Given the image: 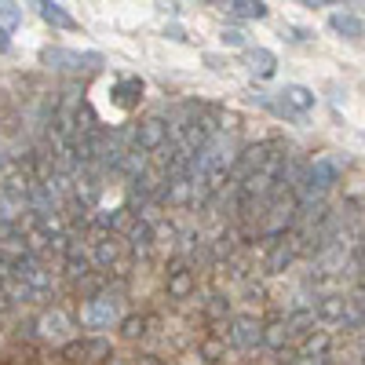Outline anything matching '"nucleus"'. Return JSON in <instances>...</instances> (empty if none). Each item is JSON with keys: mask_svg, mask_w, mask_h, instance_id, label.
Masks as SVG:
<instances>
[{"mask_svg": "<svg viewBox=\"0 0 365 365\" xmlns=\"http://www.w3.org/2000/svg\"><path fill=\"white\" fill-rule=\"evenodd\" d=\"M110 96H113L117 106L132 110V106H139V99H143V81H139V77H120V81L113 84Z\"/></svg>", "mask_w": 365, "mask_h": 365, "instance_id": "7", "label": "nucleus"}, {"mask_svg": "<svg viewBox=\"0 0 365 365\" xmlns=\"http://www.w3.org/2000/svg\"><path fill=\"white\" fill-rule=\"evenodd\" d=\"M81 322L88 329H110L117 322V299L110 292H99V296H91L84 307H81Z\"/></svg>", "mask_w": 365, "mask_h": 365, "instance_id": "3", "label": "nucleus"}, {"mask_svg": "<svg viewBox=\"0 0 365 365\" xmlns=\"http://www.w3.org/2000/svg\"><path fill=\"white\" fill-rule=\"evenodd\" d=\"M245 66H249V73L252 77H274V70H278V55L274 51H267V48H249L245 51Z\"/></svg>", "mask_w": 365, "mask_h": 365, "instance_id": "6", "label": "nucleus"}, {"mask_svg": "<svg viewBox=\"0 0 365 365\" xmlns=\"http://www.w3.org/2000/svg\"><path fill=\"white\" fill-rule=\"evenodd\" d=\"M132 249H135V252H146V249H150V230H146V227H135V230H132Z\"/></svg>", "mask_w": 365, "mask_h": 365, "instance_id": "14", "label": "nucleus"}, {"mask_svg": "<svg viewBox=\"0 0 365 365\" xmlns=\"http://www.w3.org/2000/svg\"><path fill=\"white\" fill-rule=\"evenodd\" d=\"M11 48V41H8V29H0V55H4Z\"/></svg>", "mask_w": 365, "mask_h": 365, "instance_id": "18", "label": "nucleus"}, {"mask_svg": "<svg viewBox=\"0 0 365 365\" xmlns=\"http://www.w3.org/2000/svg\"><path fill=\"white\" fill-rule=\"evenodd\" d=\"M190 289H194V274H190V270H175L172 278H168V292H172L175 299L190 296Z\"/></svg>", "mask_w": 365, "mask_h": 365, "instance_id": "12", "label": "nucleus"}, {"mask_svg": "<svg viewBox=\"0 0 365 365\" xmlns=\"http://www.w3.org/2000/svg\"><path fill=\"white\" fill-rule=\"evenodd\" d=\"M19 22H22V8L15 4V0H0V29H8V34H11Z\"/></svg>", "mask_w": 365, "mask_h": 365, "instance_id": "13", "label": "nucleus"}, {"mask_svg": "<svg viewBox=\"0 0 365 365\" xmlns=\"http://www.w3.org/2000/svg\"><path fill=\"white\" fill-rule=\"evenodd\" d=\"M41 63L51 66V70H63V73H81V70H99V66H103V55H99V51L44 48V51H41Z\"/></svg>", "mask_w": 365, "mask_h": 365, "instance_id": "1", "label": "nucleus"}, {"mask_svg": "<svg viewBox=\"0 0 365 365\" xmlns=\"http://www.w3.org/2000/svg\"><path fill=\"white\" fill-rule=\"evenodd\" d=\"M66 332H70V322H66L63 311H51V314L41 318V336H48V340H63Z\"/></svg>", "mask_w": 365, "mask_h": 365, "instance_id": "11", "label": "nucleus"}, {"mask_svg": "<svg viewBox=\"0 0 365 365\" xmlns=\"http://www.w3.org/2000/svg\"><path fill=\"white\" fill-rule=\"evenodd\" d=\"M299 4H307V8H325V4H332V0H299Z\"/></svg>", "mask_w": 365, "mask_h": 365, "instance_id": "19", "label": "nucleus"}, {"mask_svg": "<svg viewBox=\"0 0 365 365\" xmlns=\"http://www.w3.org/2000/svg\"><path fill=\"white\" fill-rule=\"evenodd\" d=\"M29 4L37 8V15H41L51 29H70V34H73V29H81V22H77L63 4H58V0H29Z\"/></svg>", "mask_w": 365, "mask_h": 365, "instance_id": "4", "label": "nucleus"}, {"mask_svg": "<svg viewBox=\"0 0 365 365\" xmlns=\"http://www.w3.org/2000/svg\"><path fill=\"white\" fill-rule=\"evenodd\" d=\"M336 175H340V172H336V165H332L329 158L314 161V165H311V190H318V194L329 190L332 182H336Z\"/></svg>", "mask_w": 365, "mask_h": 365, "instance_id": "10", "label": "nucleus"}, {"mask_svg": "<svg viewBox=\"0 0 365 365\" xmlns=\"http://www.w3.org/2000/svg\"><path fill=\"white\" fill-rule=\"evenodd\" d=\"M113 256H117V245H113V241L106 237V241H103V245H99V263L106 267V263H113Z\"/></svg>", "mask_w": 365, "mask_h": 365, "instance_id": "16", "label": "nucleus"}, {"mask_svg": "<svg viewBox=\"0 0 365 365\" xmlns=\"http://www.w3.org/2000/svg\"><path fill=\"white\" fill-rule=\"evenodd\" d=\"M270 110H278L285 117H303V113H311L314 110V91L311 88H303V84H285L278 91V103H267Z\"/></svg>", "mask_w": 365, "mask_h": 365, "instance_id": "2", "label": "nucleus"}, {"mask_svg": "<svg viewBox=\"0 0 365 365\" xmlns=\"http://www.w3.org/2000/svg\"><path fill=\"white\" fill-rule=\"evenodd\" d=\"M351 8H358V11H365V0H351Z\"/></svg>", "mask_w": 365, "mask_h": 365, "instance_id": "20", "label": "nucleus"}, {"mask_svg": "<svg viewBox=\"0 0 365 365\" xmlns=\"http://www.w3.org/2000/svg\"><path fill=\"white\" fill-rule=\"evenodd\" d=\"M165 139H168V125L161 117H150V120H143V125L135 128V146L146 150V154H150V150H161Z\"/></svg>", "mask_w": 365, "mask_h": 365, "instance_id": "5", "label": "nucleus"}, {"mask_svg": "<svg viewBox=\"0 0 365 365\" xmlns=\"http://www.w3.org/2000/svg\"><path fill=\"white\" fill-rule=\"evenodd\" d=\"M220 37H223V44H230V48H241V44H245V34H241L237 26H227Z\"/></svg>", "mask_w": 365, "mask_h": 365, "instance_id": "15", "label": "nucleus"}, {"mask_svg": "<svg viewBox=\"0 0 365 365\" xmlns=\"http://www.w3.org/2000/svg\"><path fill=\"white\" fill-rule=\"evenodd\" d=\"M329 29H332V34H340V37H347V41H361L365 37V19L347 15V11H336V15L329 19Z\"/></svg>", "mask_w": 365, "mask_h": 365, "instance_id": "8", "label": "nucleus"}, {"mask_svg": "<svg viewBox=\"0 0 365 365\" xmlns=\"http://www.w3.org/2000/svg\"><path fill=\"white\" fill-rule=\"evenodd\" d=\"M223 11L234 15V19H252V22L270 15V8L263 4V0H223Z\"/></svg>", "mask_w": 365, "mask_h": 365, "instance_id": "9", "label": "nucleus"}, {"mask_svg": "<svg viewBox=\"0 0 365 365\" xmlns=\"http://www.w3.org/2000/svg\"><path fill=\"white\" fill-rule=\"evenodd\" d=\"M139 332H143V318H128V322H125V336H128V340H135Z\"/></svg>", "mask_w": 365, "mask_h": 365, "instance_id": "17", "label": "nucleus"}]
</instances>
